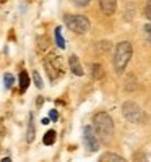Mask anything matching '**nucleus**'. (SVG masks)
<instances>
[{"label": "nucleus", "instance_id": "7", "mask_svg": "<svg viewBox=\"0 0 151 162\" xmlns=\"http://www.w3.org/2000/svg\"><path fill=\"white\" fill-rule=\"evenodd\" d=\"M99 5H101V10L107 16L114 15L117 10V0H99Z\"/></svg>", "mask_w": 151, "mask_h": 162}, {"label": "nucleus", "instance_id": "14", "mask_svg": "<svg viewBox=\"0 0 151 162\" xmlns=\"http://www.w3.org/2000/svg\"><path fill=\"white\" fill-rule=\"evenodd\" d=\"M37 49H39V52H46L49 49V41L46 36H37Z\"/></svg>", "mask_w": 151, "mask_h": 162}, {"label": "nucleus", "instance_id": "16", "mask_svg": "<svg viewBox=\"0 0 151 162\" xmlns=\"http://www.w3.org/2000/svg\"><path fill=\"white\" fill-rule=\"evenodd\" d=\"M13 83H15L13 75H12V73H5V76H3V84H5V88H12Z\"/></svg>", "mask_w": 151, "mask_h": 162}, {"label": "nucleus", "instance_id": "24", "mask_svg": "<svg viewBox=\"0 0 151 162\" xmlns=\"http://www.w3.org/2000/svg\"><path fill=\"white\" fill-rule=\"evenodd\" d=\"M0 2H7V0H0Z\"/></svg>", "mask_w": 151, "mask_h": 162}, {"label": "nucleus", "instance_id": "23", "mask_svg": "<svg viewBox=\"0 0 151 162\" xmlns=\"http://www.w3.org/2000/svg\"><path fill=\"white\" fill-rule=\"evenodd\" d=\"M0 162H12V159H10V157H5V159L0 160Z\"/></svg>", "mask_w": 151, "mask_h": 162}, {"label": "nucleus", "instance_id": "5", "mask_svg": "<svg viewBox=\"0 0 151 162\" xmlns=\"http://www.w3.org/2000/svg\"><path fill=\"white\" fill-rule=\"evenodd\" d=\"M122 115H124L128 122H132V123H140V122L145 120L143 109H141L138 104L132 102V101L124 102V106H122Z\"/></svg>", "mask_w": 151, "mask_h": 162}, {"label": "nucleus", "instance_id": "15", "mask_svg": "<svg viewBox=\"0 0 151 162\" xmlns=\"http://www.w3.org/2000/svg\"><path fill=\"white\" fill-rule=\"evenodd\" d=\"M91 70H93V78L94 80H101L102 76H104V70H102V66L98 65V63H94L91 66Z\"/></svg>", "mask_w": 151, "mask_h": 162}, {"label": "nucleus", "instance_id": "4", "mask_svg": "<svg viewBox=\"0 0 151 162\" xmlns=\"http://www.w3.org/2000/svg\"><path fill=\"white\" fill-rule=\"evenodd\" d=\"M44 70L49 75V80L51 81H55L59 76L63 75V65H62V59L57 55L51 54L47 59L44 60Z\"/></svg>", "mask_w": 151, "mask_h": 162}, {"label": "nucleus", "instance_id": "11", "mask_svg": "<svg viewBox=\"0 0 151 162\" xmlns=\"http://www.w3.org/2000/svg\"><path fill=\"white\" fill-rule=\"evenodd\" d=\"M54 34H55V44H57V47H59V49H65V41H63V36H62V29H60V26L55 28Z\"/></svg>", "mask_w": 151, "mask_h": 162}, {"label": "nucleus", "instance_id": "1", "mask_svg": "<svg viewBox=\"0 0 151 162\" xmlns=\"http://www.w3.org/2000/svg\"><path fill=\"white\" fill-rule=\"evenodd\" d=\"M132 54H133V47H132L130 42L124 41V42H119L116 47V52H114V68L117 73H124L127 65L132 59Z\"/></svg>", "mask_w": 151, "mask_h": 162}, {"label": "nucleus", "instance_id": "19", "mask_svg": "<svg viewBox=\"0 0 151 162\" xmlns=\"http://www.w3.org/2000/svg\"><path fill=\"white\" fill-rule=\"evenodd\" d=\"M49 118H51L52 122H57V120H59V112L55 110V109H52V110L49 112Z\"/></svg>", "mask_w": 151, "mask_h": 162}, {"label": "nucleus", "instance_id": "9", "mask_svg": "<svg viewBox=\"0 0 151 162\" xmlns=\"http://www.w3.org/2000/svg\"><path fill=\"white\" fill-rule=\"evenodd\" d=\"M36 138V127H34V115L30 113V123H28V131H26V141L33 143Z\"/></svg>", "mask_w": 151, "mask_h": 162}, {"label": "nucleus", "instance_id": "18", "mask_svg": "<svg viewBox=\"0 0 151 162\" xmlns=\"http://www.w3.org/2000/svg\"><path fill=\"white\" fill-rule=\"evenodd\" d=\"M143 31H145V36H146V41L151 44V23H146L143 26Z\"/></svg>", "mask_w": 151, "mask_h": 162}, {"label": "nucleus", "instance_id": "6", "mask_svg": "<svg viewBox=\"0 0 151 162\" xmlns=\"http://www.w3.org/2000/svg\"><path fill=\"white\" fill-rule=\"evenodd\" d=\"M83 138H84V146H86V149L89 152L99 151L101 141H99V136L96 135V130L93 127H84L83 128Z\"/></svg>", "mask_w": 151, "mask_h": 162}, {"label": "nucleus", "instance_id": "10", "mask_svg": "<svg viewBox=\"0 0 151 162\" xmlns=\"http://www.w3.org/2000/svg\"><path fill=\"white\" fill-rule=\"evenodd\" d=\"M98 162H127V160L124 157L117 156L116 152H104V154L99 157Z\"/></svg>", "mask_w": 151, "mask_h": 162}, {"label": "nucleus", "instance_id": "22", "mask_svg": "<svg viewBox=\"0 0 151 162\" xmlns=\"http://www.w3.org/2000/svg\"><path fill=\"white\" fill-rule=\"evenodd\" d=\"M49 122H51V118H42V125H49Z\"/></svg>", "mask_w": 151, "mask_h": 162}, {"label": "nucleus", "instance_id": "2", "mask_svg": "<svg viewBox=\"0 0 151 162\" xmlns=\"http://www.w3.org/2000/svg\"><path fill=\"white\" fill-rule=\"evenodd\" d=\"M93 127L104 138H109L114 133V122H112L109 113H106V112H99L93 117Z\"/></svg>", "mask_w": 151, "mask_h": 162}, {"label": "nucleus", "instance_id": "12", "mask_svg": "<svg viewBox=\"0 0 151 162\" xmlns=\"http://www.w3.org/2000/svg\"><path fill=\"white\" fill-rule=\"evenodd\" d=\"M28 86H30V76H28L26 71H21L20 73V89H21V92H24L28 89Z\"/></svg>", "mask_w": 151, "mask_h": 162}, {"label": "nucleus", "instance_id": "17", "mask_svg": "<svg viewBox=\"0 0 151 162\" xmlns=\"http://www.w3.org/2000/svg\"><path fill=\"white\" fill-rule=\"evenodd\" d=\"M33 81H34V84H36V88H39V89L44 86L42 78H41V75L37 73V71H34V73H33Z\"/></svg>", "mask_w": 151, "mask_h": 162}, {"label": "nucleus", "instance_id": "8", "mask_svg": "<svg viewBox=\"0 0 151 162\" xmlns=\"http://www.w3.org/2000/svg\"><path fill=\"white\" fill-rule=\"evenodd\" d=\"M68 65H70V70L73 75H77V76H83V66L80 63V59L77 55H70V59H68Z\"/></svg>", "mask_w": 151, "mask_h": 162}, {"label": "nucleus", "instance_id": "3", "mask_svg": "<svg viewBox=\"0 0 151 162\" xmlns=\"http://www.w3.org/2000/svg\"><path fill=\"white\" fill-rule=\"evenodd\" d=\"M63 21L70 31L77 33V34H86L89 31V26H91L89 20L83 15H65Z\"/></svg>", "mask_w": 151, "mask_h": 162}, {"label": "nucleus", "instance_id": "13", "mask_svg": "<svg viewBox=\"0 0 151 162\" xmlns=\"http://www.w3.org/2000/svg\"><path fill=\"white\" fill-rule=\"evenodd\" d=\"M55 136H57V135H55V131H54V130H49V131H47L46 135H44L42 143H44L46 146H52L54 143H55Z\"/></svg>", "mask_w": 151, "mask_h": 162}, {"label": "nucleus", "instance_id": "21", "mask_svg": "<svg viewBox=\"0 0 151 162\" xmlns=\"http://www.w3.org/2000/svg\"><path fill=\"white\" fill-rule=\"evenodd\" d=\"M146 16L151 20V0H148V5H146Z\"/></svg>", "mask_w": 151, "mask_h": 162}, {"label": "nucleus", "instance_id": "20", "mask_svg": "<svg viewBox=\"0 0 151 162\" xmlns=\"http://www.w3.org/2000/svg\"><path fill=\"white\" fill-rule=\"evenodd\" d=\"M75 3H77L78 7H88L91 3V0H73Z\"/></svg>", "mask_w": 151, "mask_h": 162}]
</instances>
